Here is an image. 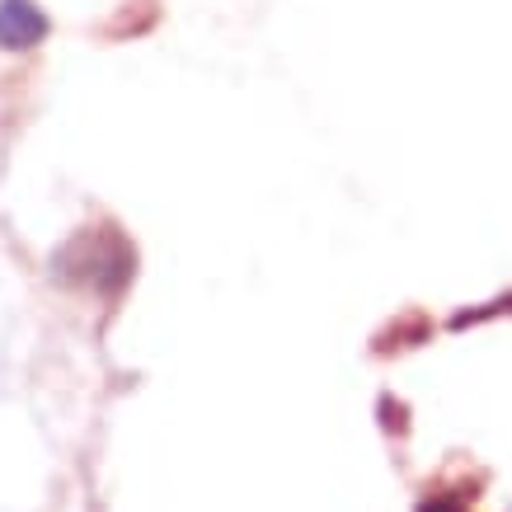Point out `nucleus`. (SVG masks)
<instances>
[{
    "label": "nucleus",
    "mask_w": 512,
    "mask_h": 512,
    "mask_svg": "<svg viewBox=\"0 0 512 512\" xmlns=\"http://www.w3.org/2000/svg\"><path fill=\"white\" fill-rule=\"evenodd\" d=\"M419 512H466V498L461 494H433V498H423Z\"/></svg>",
    "instance_id": "nucleus-6"
},
{
    "label": "nucleus",
    "mask_w": 512,
    "mask_h": 512,
    "mask_svg": "<svg viewBox=\"0 0 512 512\" xmlns=\"http://www.w3.org/2000/svg\"><path fill=\"white\" fill-rule=\"evenodd\" d=\"M386 339H400L395 348H414V343L428 339V320H423V315H409L404 325H390V334H381V343Z\"/></svg>",
    "instance_id": "nucleus-4"
},
{
    "label": "nucleus",
    "mask_w": 512,
    "mask_h": 512,
    "mask_svg": "<svg viewBox=\"0 0 512 512\" xmlns=\"http://www.w3.org/2000/svg\"><path fill=\"white\" fill-rule=\"evenodd\" d=\"M381 428H386V433H404V428H409V409H404V400L381 395Z\"/></svg>",
    "instance_id": "nucleus-5"
},
{
    "label": "nucleus",
    "mask_w": 512,
    "mask_h": 512,
    "mask_svg": "<svg viewBox=\"0 0 512 512\" xmlns=\"http://www.w3.org/2000/svg\"><path fill=\"white\" fill-rule=\"evenodd\" d=\"M47 15L33 0H0V47L5 52H33L47 38Z\"/></svg>",
    "instance_id": "nucleus-2"
},
{
    "label": "nucleus",
    "mask_w": 512,
    "mask_h": 512,
    "mask_svg": "<svg viewBox=\"0 0 512 512\" xmlns=\"http://www.w3.org/2000/svg\"><path fill=\"white\" fill-rule=\"evenodd\" d=\"M508 311H512V292L489 301V306H480V311H456L451 315V329H470V325H480V320H489V315H508Z\"/></svg>",
    "instance_id": "nucleus-3"
},
{
    "label": "nucleus",
    "mask_w": 512,
    "mask_h": 512,
    "mask_svg": "<svg viewBox=\"0 0 512 512\" xmlns=\"http://www.w3.org/2000/svg\"><path fill=\"white\" fill-rule=\"evenodd\" d=\"M137 273V249L127 245L123 231L99 226V231H80L52 254V278L66 287H94L99 296H118Z\"/></svg>",
    "instance_id": "nucleus-1"
}]
</instances>
